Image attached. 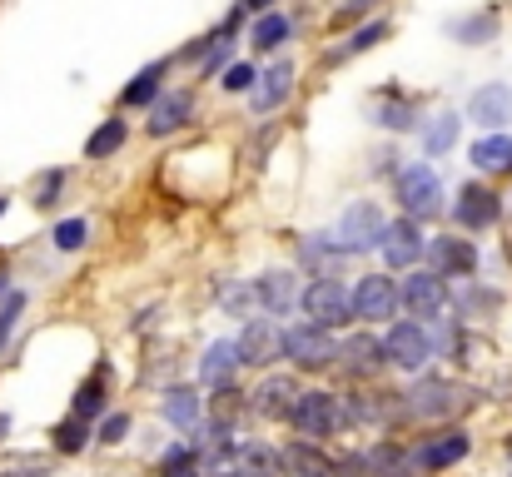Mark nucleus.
Segmentation results:
<instances>
[{
    "mask_svg": "<svg viewBox=\"0 0 512 477\" xmlns=\"http://www.w3.org/2000/svg\"><path fill=\"white\" fill-rule=\"evenodd\" d=\"M393 194H398V204H403L408 219H438L443 214V179H438L433 164H408L398 174Z\"/></svg>",
    "mask_w": 512,
    "mask_h": 477,
    "instance_id": "nucleus-1",
    "label": "nucleus"
},
{
    "mask_svg": "<svg viewBox=\"0 0 512 477\" xmlns=\"http://www.w3.org/2000/svg\"><path fill=\"white\" fill-rule=\"evenodd\" d=\"M383 209L373 204V199H358V204H348L339 214V224H334V244H339L343 254H368V249H378V234H383Z\"/></svg>",
    "mask_w": 512,
    "mask_h": 477,
    "instance_id": "nucleus-2",
    "label": "nucleus"
},
{
    "mask_svg": "<svg viewBox=\"0 0 512 477\" xmlns=\"http://www.w3.org/2000/svg\"><path fill=\"white\" fill-rule=\"evenodd\" d=\"M279 358H289V363H299V368H329V363L339 358V343H334V333L319 328V323H294V328L284 333V343H279Z\"/></svg>",
    "mask_w": 512,
    "mask_h": 477,
    "instance_id": "nucleus-3",
    "label": "nucleus"
},
{
    "mask_svg": "<svg viewBox=\"0 0 512 477\" xmlns=\"http://www.w3.org/2000/svg\"><path fill=\"white\" fill-rule=\"evenodd\" d=\"M299 309L309 314V323H319V328H343L348 318H353V294L343 289L339 279H314L304 294H299Z\"/></svg>",
    "mask_w": 512,
    "mask_h": 477,
    "instance_id": "nucleus-4",
    "label": "nucleus"
},
{
    "mask_svg": "<svg viewBox=\"0 0 512 477\" xmlns=\"http://www.w3.org/2000/svg\"><path fill=\"white\" fill-rule=\"evenodd\" d=\"M383 348H388V358H393L398 368H408V373L428 368V358L438 353V343H433V333H428L423 323H393Z\"/></svg>",
    "mask_w": 512,
    "mask_h": 477,
    "instance_id": "nucleus-5",
    "label": "nucleus"
},
{
    "mask_svg": "<svg viewBox=\"0 0 512 477\" xmlns=\"http://www.w3.org/2000/svg\"><path fill=\"white\" fill-rule=\"evenodd\" d=\"M289 418H294V428H299L304 438H329V433L343 423L334 393H299L294 408H289Z\"/></svg>",
    "mask_w": 512,
    "mask_h": 477,
    "instance_id": "nucleus-6",
    "label": "nucleus"
},
{
    "mask_svg": "<svg viewBox=\"0 0 512 477\" xmlns=\"http://www.w3.org/2000/svg\"><path fill=\"white\" fill-rule=\"evenodd\" d=\"M378 249H383V264H388V269L418 264V254H423V229H418V219H388L383 234H378Z\"/></svg>",
    "mask_w": 512,
    "mask_h": 477,
    "instance_id": "nucleus-7",
    "label": "nucleus"
},
{
    "mask_svg": "<svg viewBox=\"0 0 512 477\" xmlns=\"http://www.w3.org/2000/svg\"><path fill=\"white\" fill-rule=\"evenodd\" d=\"M393 314H398V284L383 279V274L358 279V289H353V318H363V323H383V318H393Z\"/></svg>",
    "mask_w": 512,
    "mask_h": 477,
    "instance_id": "nucleus-8",
    "label": "nucleus"
},
{
    "mask_svg": "<svg viewBox=\"0 0 512 477\" xmlns=\"http://www.w3.org/2000/svg\"><path fill=\"white\" fill-rule=\"evenodd\" d=\"M398 304L408 309L413 318H438L443 314V304H448V289H443V274H413L408 284H403V294H398Z\"/></svg>",
    "mask_w": 512,
    "mask_h": 477,
    "instance_id": "nucleus-9",
    "label": "nucleus"
},
{
    "mask_svg": "<svg viewBox=\"0 0 512 477\" xmlns=\"http://www.w3.org/2000/svg\"><path fill=\"white\" fill-rule=\"evenodd\" d=\"M453 214H458V224H463V229H493V224H498V214H503V199H498L493 189H483V184H463V194H458Z\"/></svg>",
    "mask_w": 512,
    "mask_h": 477,
    "instance_id": "nucleus-10",
    "label": "nucleus"
},
{
    "mask_svg": "<svg viewBox=\"0 0 512 477\" xmlns=\"http://www.w3.org/2000/svg\"><path fill=\"white\" fill-rule=\"evenodd\" d=\"M279 343H284V333H279L269 318H249V328L234 338V348H239V363H254V368L274 363V358H279Z\"/></svg>",
    "mask_w": 512,
    "mask_h": 477,
    "instance_id": "nucleus-11",
    "label": "nucleus"
},
{
    "mask_svg": "<svg viewBox=\"0 0 512 477\" xmlns=\"http://www.w3.org/2000/svg\"><path fill=\"white\" fill-rule=\"evenodd\" d=\"M289 90H294V65L279 60V65H269L264 75H254V85H249V105H254L259 115H269V110H279V105L289 100Z\"/></svg>",
    "mask_w": 512,
    "mask_h": 477,
    "instance_id": "nucleus-12",
    "label": "nucleus"
},
{
    "mask_svg": "<svg viewBox=\"0 0 512 477\" xmlns=\"http://www.w3.org/2000/svg\"><path fill=\"white\" fill-rule=\"evenodd\" d=\"M468 120L483 125V130H503L512 120V85H483V90H473Z\"/></svg>",
    "mask_w": 512,
    "mask_h": 477,
    "instance_id": "nucleus-13",
    "label": "nucleus"
},
{
    "mask_svg": "<svg viewBox=\"0 0 512 477\" xmlns=\"http://www.w3.org/2000/svg\"><path fill=\"white\" fill-rule=\"evenodd\" d=\"M428 254H433V274H473L478 269L473 239H458V234H438L428 244Z\"/></svg>",
    "mask_w": 512,
    "mask_h": 477,
    "instance_id": "nucleus-14",
    "label": "nucleus"
},
{
    "mask_svg": "<svg viewBox=\"0 0 512 477\" xmlns=\"http://www.w3.org/2000/svg\"><path fill=\"white\" fill-rule=\"evenodd\" d=\"M408 398H413V413H423V418H448V413L463 408V393L453 383H443V378H423Z\"/></svg>",
    "mask_w": 512,
    "mask_h": 477,
    "instance_id": "nucleus-15",
    "label": "nucleus"
},
{
    "mask_svg": "<svg viewBox=\"0 0 512 477\" xmlns=\"http://www.w3.org/2000/svg\"><path fill=\"white\" fill-rule=\"evenodd\" d=\"M249 289H254V304H259V309H269V314H279V309L299 304V289H294V274H289V269H269V274H259Z\"/></svg>",
    "mask_w": 512,
    "mask_h": 477,
    "instance_id": "nucleus-16",
    "label": "nucleus"
},
{
    "mask_svg": "<svg viewBox=\"0 0 512 477\" xmlns=\"http://www.w3.org/2000/svg\"><path fill=\"white\" fill-rule=\"evenodd\" d=\"M189 110H194V100L184 95V90H170V95H155L150 100V135H174V130H184V120H189Z\"/></svg>",
    "mask_w": 512,
    "mask_h": 477,
    "instance_id": "nucleus-17",
    "label": "nucleus"
},
{
    "mask_svg": "<svg viewBox=\"0 0 512 477\" xmlns=\"http://www.w3.org/2000/svg\"><path fill=\"white\" fill-rule=\"evenodd\" d=\"M468 458V433H438L433 443H423L418 448V468H428V473H443V468H453V463H463Z\"/></svg>",
    "mask_w": 512,
    "mask_h": 477,
    "instance_id": "nucleus-18",
    "label": "nucleus"
},
{
    "mask_svg": "<svg viewBox=\"0 0 512 477\" xmlns=\"http://www.w3.org/2000/svg\"><path fill=\"white\" fill-rule=\"evenodd\" d=\"M294 398H299L294 378H264V383L254 388V413H264V418H289Z\"/></svg>",
    "mask_w": 512,
    "mask_h": 477,
    "instance_id": "nucleus-19",
    "label": "nucleus"
},
{
    "mask_svg": "<svg viewBox=\"0 0 512 477\" xmlns=\"http://www.w3.org/2000/svg\"><path fill=\"white\" fill-rule=\"evenodd\" d=\"M279 477H334V463H329L319 448L294 443V448L279 453Z\"/></svg>",
    "mask_w": 512,
    "mask_h": 477,
    "instance_id": "nucleus-20",
    "label": "nucleus"
},
{
    "mask_svg": "<svg viewBox=\"0 0 512 477\" xmlns=\"http://www.w3.org/2000/svg\"><path fill=\"white\" fill-rule=\"evenodd\" d=\"M234 368H239V348H234L229 338H219V343H209V353H204V368H199V378H204L209 388H229Z\"/></svg>",
    "mask_w": 512,
    "mask_h": 477,
    "instance_id": "nucleus-21",
    "label": "nucleus"
},
{
    "mask_svg": "<svg viewBox=\"0 0 512 477\" xmlns=\"http://www.w3.org/2000/svg\"><path fill=\"white\" fill-rule=\"evenodd\" d=\"M473 164H478L483 174H512V135H503V130L483 135V140L473 145Z\"/></svg>",
    "mask_w": 512,
    "mask_h": 477,
    "instance_id": "nucleus-22",
    "label": "nucleus"
},
{
    "mask_svg": "<svg viewBox=\"0 0 512 477\" xmlns=\"http://www.w3.org/2000/svg\"><path fill=\"white\" fill-rule=\"evenodd\" d=\"M299 259H304L309 269H319V279H329V269L343 259V249L329 239V234H309V239L299 244Z\"/></svg>",
    "mask_w": 512,
    "mask_h": 477,
    "instance_id": "nucleus-23",
    "label": "nucleus"
},
{
    "mask_svg": "<svg viewBox=\"0 0 512 477\" xmlns=\"http://www.w3.org/2000/svg\"><path fill=\"white\" fill-rule=\"evenodd\" d=\"M165 70H170L165 60L145 65V70H140V75H135V80L125 85V95H120V100H125V105H150V100L160 95V80H165Z\"/></svg>",
    "mask_w": 512,
    "mask_h": 477,
    "instance_id": "nucleus-24",
    "label": "nucleus"
},
{
    "mask_svg": "<svg viewBox=\"0 0 512 477\" xmlns=\"http://www.w3.org/2000/svg\"><path fill=\"white\" fill-rule=\"evenodd\" d=\"M458 115H433L428 120V130H423V155H448L453 150V140H458Z\"/></svg>",
    "mask_w": 512,
    "mask_h": 477,
    "instance_id": "nucleus-25",
    "label": "nucleus"
},
{
    "mask_svg": "<svg viewBox=\"0 0 512 477\" xmlns=\"http://www.w3.org/2000/svg\"><path fill=\"white\" fill-rule=\"evenodd\" d=\"M165 418L174 428H194L199 423V393L194 388H170L165 393Z\"/></svg>",
    "mask_w": 512,
    "mask_h": 477,
    "instance_id": "nucleus-26",
    "label": "nucleus"
},
{
    "mask_svg": "<svg viewBox=\"0 0 512 477\" xmlns=\"http://www.w3.org/2000/svg\"><path fill=\"white\" fill-rule=\"evenodd\" d=\"M383 35H388V20H368L363 30H353V35L343 40V45H339V50H334V55H329V60H334V65H339V60H353V55H363V50H373V45H378Z\"/></svg>",
    "mask_w": 512,
    "mask_h": 477,
    "instance_id": "nucleus-27",
    "label": "nucleus"
},
{
    "mask_svg": "<svg viewBox=\"0 0 512 477\" xmlns=\"http://www.w3.org/2000/svg\"><path fill=\"white\" fill-rule=\"evenodd\" d=\"M130 140V130H125V120H105L90 140H85V159H105V155H115L120 145Z\"/></svg>",
    "mask_w": 512,
    "mask_h": 477,
    "instance_id": "nucleus-28",
    "label": "nucleus"
},
{
    "mask_svg": "<svg viewBox=\"0 0 512 477\" xmlns=\"http://www.w3.org/2000/svg\"><path fill=\"white\" fill-rule=\"evenodd\" d=\"M289 30H294V25H289V15L264 10V15H259V25H254V45H259V50H279V45L289 40Z\"/></svg>",
    "mask_w": 512,
    "mask_h": 477,
    "instance_id": "nucleus-29",
    "label": "nucleus"
},
{
    "mask_svg": "<svg viewBox=\"0 0 512 477\" xmlns=\"http://www.w3.org/2000/svg\"><path fill=\"white\" fill-rule=\"evenodd\" d=\"M463 45H488L493 35H498V20L493 15H468V20H458V25H448Z\"/></svg>",
    "mask_w": 512,
    "mask_h": 477,
    "instance_id": "nucleus-30",
    "label": "nucleus"
},
{
    "mask_svg": "<svg viewBox=\"0 0 512 477\" xmlns=\"http://www.w3.org/2000/svg\"><path fill=\"white\" fill-rule=\"evenodd\" d=\"M343 358H348V368L368 373V368L383 363V343H373V338H348V343H343Z\"/></svg>",
    "mask_w": 512,
    "mask_h": 477,
    "instance_id": "nucleus-31",
    "label": "nucleus"
},
{
    "mask_svg": "<svg viewBox=\"0 0 512 477\" xmlns=\"http://www.w3.org/2000/svg\"><path fill=\"white\" fill-rule=\"evenodd\" d=\"M239 458H244V473L239 477H279V453H274V448H259V443H254V448H244Z\"/></svg>",
    "mask_w": 512,
    "mask_h": 477,
    "instance_id": "nucleus-32",
    "label": "nucleus"
},
{
    "mask_svg": "<svg viewBox=\"0 0 512 477\" xmlns=\"http://www.w3.org/2000/svg\"><path fill=\"white\" fill-rule=\"evenodd\" d=\"M373 125H388V130H413V105L408 100H398V95H388L383 105H378V120Z\"/></svg>",
    "mask_w": 512,
    "mask_h": 477,
    "instance_id": "nucleus-33",
    "label": "nucleus"
},
{
    "mask_svg": "<svg viewBox=\"0 0 512 477\" xmlns=\"http://www.w3.org/2000/svg\"><path fill=\"white\" fill-rule=\"evenodd\" d=\"M85 234H90V224L85 219H65V224H55V249H65V254H75L80 244H85Z\"/></svg>",
    "mask_w": 512,
    "mask_h": 477,
    "instance_id": "nucleus-34",
    "label": "nucleus"
},
{
    "mask_svg": "<svg viewBox=\"0 0 512 477\" xmlns=\"http://www.w3.org/2000/svg\"><path fill=\"white\" fill-rule=\"evenodd\" d=\"M105 408V388H100V378H90L80 393H75V418H95Z\"/></svg>",
    "mask_w": 512,
    "mask_h": 477,
    "instance_id": "nucleus-35",
    "label": "nucleus"
},
{
    "mask_svg": "<svg viewBox=\"0 0 512 477\" xmlns=\"http://www.w3.org/2000/svg\"><path fill=\"white\" fill-rule=\"evenodd\" d=\"M55 448H60V453H80V448H85V418H65V423L55 428Z\"/></svg>",
    "mask_w": 512,
    "mask_h": 477,
    "instance_id": "nucleus-36",
    "label": "nucleus"
},
{
    "mask_svg": "<svg viewBox=\"0 0 512 477\" xmlns=\"http://www.w3.org/2000/svg\"><path fill=\"white\" fill-rule=\"evenodd\" d=\"M20 314H25V294H5V304H0V348H5V338H10Z\"/></svg>",
    "mask_w": 512,
    "mask_h": 477,
    "instance_id": "nucleus-37",
    "label": "nucleus"
},
{
    "mask_svg": "<svg viewBox=\"0 0 512 477\" xmlns=\"http://www.w3.org/2000/svg\"><path fill=\"white\" fill-rule=\"evenodd\" d=\"M219 85H224L229 95H249V85H254V65H229Z\"/></svg>",
    "mask_w": 512,
    "mask_h": 477,
    "instance_id": "nucleus-38",
    "label": "nucleus"
},
{
    "mask_svg": "<svg viewBox=\"0 0 512 477\" xmlns=\"http://www.w3.org/2000/svg\"><path fill=\"white\" fill-rule=\"evenodd\" d=\"M60 189H65V169H50V174L40 179V189H35V204H40V209H50V204L60 199Z\"/></svg>",
    "mask_w": 512,
    "mask_h": 477,
    "instance_id": "nucleus-39",
    "label": "nucleus"
},
{
    "mask_svg": "<svg viewBox=\"0 0 512 477\" xmlns=\"http://www.w3.org/2000/svg\"><path fill=\"white\" fill-rule=\"evenodd\" d=\"M219 304H229L234 314H249V309H254V289H244V284H229V289H219Z\"/></svg>",
    "mask_w": 512,
    "mask_h": 477,
    "instance_id": "nucleus-40",
    "label": "nucleus"
},
{
    "mask_svg": "<svg viewBox=\"0 0 512 477\" xmlns=\"http://www.w3.org/2000/svg\"><path fill=\"white\" fill-rule=\"evenodd\" d=\"M125 433H130V418H125V413H110V418L100 423V438H105V443H120Z\"/></svg>",
    "mask_w": 512,
    "mask_h": 477,
    "instance_id": "nucleus-41",
    "label": "nucleus"
},
{
    "mask_svg": "<svg viewBox=\"0 0 512 477\" xmlns=\"http://www.w3.org/2000/svg\"><path fill=\"white\" fill-rule=\"evenodd\" d=\"M224 60H229V40H224V45H219V50H214V55L204 60V75H214V70L224 65Z\"/></svg>",
    "mask_w": 512,
    "mask_h": 477,
    "instance_id": "nucleus-42",
    "label": "nucleus"
},
{
    "mask_svg": "<svg viewBox=\"0 0 512 477\" xmlns=\"http://www.w3.org/2000/svg\"><path fill=\"white\" fill-rule=\"evenodd\" d=\"M274 0H244V10H269Z\"/></svg>",
    "mask_w": 512,
    "mask_h": 477,
    "instance_id": "nucleus-43",
    "label": "nucleus"
},
{
    "mask_svg": "<svg viewBox=\"0 0 512 477\" xmlns=\"http://www.w3.org/2000/svg\"><path fill=\"white\" fill-rule=\"evenodd\" d=\"M0 214H5V194H0Z\"/></svg>",
    "mask_w": 512,
    "mask_h": 477,
    "instance_id": "nucleus-44",
    "label": "nucleus"
},
{
    "mask_svg": "<svg viewBox=\"0 0 512 477\" xmlns=\"http://www.w3.org/2000/svg\"><path fill=\"white\" fill-rule=\"evenodd\" d=\"M0 289H5V274H0Z\"/></svg>",
    "mask_w": 512,
    "mask_h": 477,
    "instance_id": "nucleus-45",
    "label": "nucleus"
},
{
    "mask_svg": "<svg viewBox=\"0 0 512 477\" xmlns=\"http://www.w3.org/2000/svg\"><path fill=\"white\" fill-rule=\"evenodd\" d=\"M219 477H224V473H219ZM234 477H239V473H234Z\"/></svg>",
    "mask_w": 512,
    "mask_h": 477,
    "instance_id": "nucleus-46",
    "label": "nucleus"
}]
</instances>
